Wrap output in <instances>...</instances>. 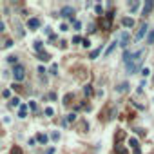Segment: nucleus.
Wrapping results in <instances>:
<instances>
[{"mask_svg":"<svg viewBox=\"0 0 154 154\" xmlns=\"http://www.w3.org/2000/svg\"><path fill=\"white\" fill-rule=\"evenodd\" d=\"M13 73H15V80H16V82H22V80H24V76H26V74H24V67H22V65H18V63L13 67Z\"/></svg>","mask_w":154,"mask_h":154,"instance_id":"nucleus-1","label":"nucleus"},{"mask_svg":"<svg viewBox=\"0 0 154 154\" xmlns=\"http://www.w3.org/2000/svg\"><path fill=\"white\" fill-rule=\"evenodd\" d=\"M4 96H6V98H11V91H9V89H6V91H4Z\"/></svg>","mask_w":154,"mask_h":154,"instance_id":"nucleus-30","label":"nucleus"},{"mask_svg":"<svg viewBox=\"0 0 154 154\" xmlns=\"http://www.w3.org/2000/svg\"><path fill=\"white\" fill-rule=\"evenodd\" d=\"M6 29V26H4V22H2V20H0V33H2V31Z\"/></svg>","mask_w":154,"mask_h":154,"instance_id":"nucleus-33","label":"nucleus"},{"mask_svg":"<svg viewBox=\"0 0 154 154\" xmlns=\"http://www.w3.org/2000/svg\"><path fill=\"white\" fill-rule=\"evenodd\" d=\"M33 47H34V51H36V53H42V51H44V42L36 40V42L33 44Z\"/></svg>","mask_w":154,"mask_h":154,"instance_id":"nucleus-9","label":"nucleus"},{"mask_svg":"<svg viewBox=\"0 0 154 154\" xmlns=\"http://www.w3.org/2000/svg\"><path fill=\"white\" fill-rule=\"evenodd\" d=\"M152 40H154V29H151L149 31V42L152 44Z\"/></svg>","mask_w":154,"mask_h":154,"instance_id":"nucleus-21","label":"nucleus"},{"mask_svg":"<svg viewBox=\"0 0 154 154\" xmlns=\"http://www.w3.org/2000/svg\"><path fill=\"white\" fill-rule=\"evenodd\" d=\"M122 24L125 26V27H132V26H134V18H131V16H125V18L122 20Z\"/></svg>","mask_w":154,"mask_h":154,"instance_id":"nucleus-7","label":"nucleus"},{"mask_svg":"<svg viewBox=\"0 0 154 154\" xmlns=\"http://www.w3.org/2000/svg\"><path fill=\"white\" fill-rule=\"evenodd\" d=\"M53 114H54L53 107H47V109H46V116H53Z\"/></svg>","mask_w":154,"mask_h":154,"instance_id":"nucleus-20","label":"nucleus"},{"mask_svg":"<svg viewBox=\"0 0 154 154\" xmlns=\"http://www.w3.org/2000/svg\"><path fill=\"white\" fill-rule=\"evenodd\" d=\"M38 141L40 143H47V136L46 134H38Z\"/></svg>","mask_w":154,"mask_h":154,"instance_id":"nucleus-17","label":"nucleus"},{"mask_svg":"<svg viewBox=\"0 0 154 154\" xmlns=\"http://www.w3.org/2000/svg\"><path fill=\"white\" fill-rule=\"evenodd\" d=\"M141 74H143V76H149V74H151V71L145 67V69H141Z\"/></svg>","mask_w":154,"mask_h":154,"instance_id":"nucleus-25","label":"nucleus"},{"mask_svg":"<svg viewBox=\"0 0 154 154\" xmlns=\"http://www.w3.org/2000/svg\"><path fill=\"white\" fill-rule=\"evenodd\" d=\"M100 53H102V47H98V49H94V51H92V53H91V58H92V60H94V58H98V54H100Z\"/></svg>","mask_w":154,"mask_h":154,"instance_id":"nucleus-14","label":"nucleus"},{"mask_svg":"<svg viewBox=\"0 0 154 154\" xmlns=\"http://www.w3.org/2000/svg\"><path fill=\"white\" fill-rule=\"evenodd\" d=\"M38 60H40V62H47V60H49V54H47L46 51L38 53Z\"/></svg>","mask_w":154,"mask_h":154,"instance_id":"nucleus-10","label":"nucleus"},{"mask_svg":"<svg viewBox=\"0 0 154 154\" xmlns=\"http://www.w3.org/2000/svg\"><path fill=\"white\" fill-rule=\"evenodd\" d=\"M27 109H29V105H20V109H18V116H20V118H26V116H27Z\"/></svg>","mask_w":154,"mask_h":154,"instance_id":"nucleus-8","label":"nucleus"},{"mask_svg":"<svg viewBox=\"0 0 154 154\" xmlns=\"http://www.w3.org/2000/svg\"><path fill=\"white\" fill-rule=\"evenodd\" d=\"M60 29H62V31H67V29H69V26H67V24H62Z\"/></svg>","mask_w":154,"mask_h":154,"instance_id":"nucleus-32","label":"nucleus"},{"mask_svg":"<svg viewBox=\"0 0 154 154\" xmlns=\"http://www.w3.org/2000/svg\"><path fill=\"white\" fill-rule=\"evenodd\" d=\"M56 71H58V65H56V63H53V67H51V73H53V74H56Z\"/></svg>","mask_w":154,"mask_h":154,"instance_id":"nucleus-24","label":"nucleus"},{"mask_svg":"<svg viewBox=\"0 0 154 154\" xmlns=\"http://www.w3.org/2000/svg\"><path fill=\"white\" fill-rule=\"evenodd\" d=\"M82 40H83V38H80V36H74V38H73V44H80Z\"/></svg>","mask_w":154,"mask_h":154,"instance_id":"nucleus-28","label":"nucleus"},{"mask_svg":"<svg viewBox=\"0 0 154 154\" xmlns=\"http://www.w3.org/2000/svg\"><path fill=\"white\" fill-rule=\"evenodd\" d=\"M7 62H9V63H15V65H16V56H9V58H7Z\"/></svg>","mask_w":154,"mask_h":154,"instance_id":"nucleus-26","label":"nucleus"},{"mask_svg":"<svg viewBox=\"0 0 154 154\" xmlns=\"http://www.w3.org/2000/svg\"><path fill=\"white\" fill-rule=\"evenodd\" d=\"M29 109L31 111H36V103L34 102H29Z\"/></svg>","mask_w":154,"mask_h":154,"instance_id":"nucleus-29","label":"nucleus"},{"mask_svg":"<svg viewBox=\"0 0 154 154\" xmlns=\"http://www.w3.org/2000/svg\"><path fill=\"white\" fill-rule=\"evenodd\" d=\"M118 91H120V92H127V91H129V83H127V82L120 83V85H118Z\"/></svg>","mask_w":154,"mask_h":154,"instance_id":"nucleus-11","label":"nucleus"},{"mask_svg":"<svg viewBox=\"0 0 154 154\" xmlns=\"http://www.w3.org/2000/svg\"><path fill=\"white\" fill-rule=\"evenodd\" d=\"M71 22H73V26H74V29H82V24H80V22H78V20H74V18H71Z\"/></svg>","mask_w":154,"mask_h":154,"instance_id":"nucleus-16","label":"nucleus"},{"mask_svg":"<svg viewBox=\"0 0 154 154\" xmlns=\"http://www.w3.org/2000/svg\"><path fill=\"white\" fill-rule=\"evenodd\" d=\"M74 120H76V114H74V112H71V114L67 116V122H74Z\"/></svg>","mask_w":154,"mask_h":154,"instance_id":"nucleus-19","label":"nucleus"},{"mask_svg":"<svg viewBox=\"0 0 154 154\" xmlns=\"http://www.w3.org/2000/svg\"><path fill=\"white\" fill-rule=\"evenodd\" d=\"M18 103H20V100H18V98H13V100H11V105H13V107H16Z\"/></svg>","mask_w":154,"mask_h":154,"instance_id":"nucleus-23","label":"nucleus"},{"mask_svg":"<svg viewBox=\"0 0 154 154\" xmlns=\"http://www.w3.org/2000/svg\"><path fill=\"white\" fill-rule=\"evenodd\" d=\"M116 44H118V42H112V44H111V46L107 47V49H105V54H111V53H112V51H114V47H116Z\"/></svg>","mask_w":154,"mask_h":154,"instance_id":"nucleus-13","label":"nucleus"},{"mask_svg":"<svg viewBox=\"0 0 154 154\" xmlns=\"http://www.w3.org/2000/svg\"><path fill=\"white\" fill-rule=\"evenodd\" d=\"M82 46H83V47H89V46H91V42H89L87 38H83V40H82Z\"/></svg>","mask_w":154,"mask_h":154,"instance_id":"nucleus-22","label":"nucleus"},{"mask_svg":"<svg viewBox=\"0 0 154 154\" xmlns=\"http://www.w3.org/2000/svg\"><path fill=\"white\" fill-rule=\"evenodd\" d=\"M129 6H131V11H132V13H136V11H138V7H140V2H136V0H132V2H131Z\"/></svg>","mask_w":154,"mask_h":154,"instance_id":"nucleus-12","label":"nucleus"},{"mask_svg":"<svg viewBox=\"0 0 154 154\" xmlns=\"http://www.w3.org/2000/svg\"><path fill=\"white\" fill-rule=\"evenodd\" d=\"M51 136H53V140H54V141H56V140L60 138V132H56V131H54V132H53V134H51Z\"/></svg>","mask_w":154,"mask_h":154,"instance_id":"nucleus-27","label":"nucleus"},{"mask_svg":"<svg viewBox=\"0 0 154 154\" xmlns=\"http://www.w3.org/2000/svg\"><path fill=\"white\" fill-rule=\"evenodd\" d=\"M152 9H154V0H147L145 2V7H143V16H149Z\"/></svg>","mask_w":154,"mask_h":154,"instance_id":"nucleus-3","label":"nucleus"},{"mask_svg":"<svg viewBox=\"0 0 154 154\" xmlns=\"http://www.w3.org/2000/svg\"><path fill=\"white\" fill-rule=\"evenodd\" d=\"M27 27L36 31L38 27H40V20H38V18H29V20H27Z\"/></svg>","mask_w":154,"mask_h":154,"instance_id":"nucleus-5","label":"nucleus"},{"mask_svg":"<svg viewBox=\"0 0 154 154\" xmlns=\"http://www.w3.org/2000/svg\"><path fill=\"white\" fill-rule=\"evenodd\" d=\"M129 145H131V147H134V149H140V147H138V140H136V138H131V140H129Z\"/></svg>","mask_w":154,"mask_h":154,"instance_id":"nucleus-15","label":"nucleus"},{"mask_svg":"<svg viewBox=\"0 0 154 154\" xmlns=\"http://www.w3.org/2000/svg\"><path fill=\"white\" fill-rule=\"evenodd\" d=\"M47 154H54V149H49V151H47Z\"/></svg>","mask_w":154,"mask_h":154,"instance_id":"nucleus-34","label":"nucleus"},{"mask_svg":"<svg viewBox=\"0 0 154 154\" xmlns=\"http://www.w3.org/2000/svg\"><path fill=\"white\" fill-rule=\"evenodd\" d=\"M11 154H22V149L20 147H13L11 149Z\"/></svg>","mask_w":154,"mask_h":154,"instance_id":"nucleus-18","label":"nucleus"},{"mask_svg":"<svg viewBox=\"0 0 154 154\" xmlns=\"http://www.w3.org/2000/svg\"><path fill=\"white\" fill-rule=\"evenodd\" d=\"M120 46L122 47L129 46V33H122V36H120Z\"/></svg>","mask_w":154,"mask_h":154,"instance_id":"nucleus-6","label":"nucleus"},{"mask_svg":"<svg viewBox=\"0 0 154 154\" xmlns=\"http://www.w3.org/2000/svg\"><path fill=\"white\" fill-rule=\"evenodd\" d=\"M149 31V26L143 22V24H140V29H138V33H136V40H141L143 36H145V33Z\"/></svg>","mask_w":154,"mask_h":154,"instance_id":"nucleus-2","label":"nucleus"},{"mask_svg":"<svg viewBox=\"0 0 154 154\" xmlns=\"http://www.w3.org/2000/svg\"><path fill=\"white\" fill-rule=\"evenodd\" d=\"M94 9H96V13H98V15H102V6H100V4H98Z\"/></svg>","mask_w":154,"mask_h":154,"instance_id":"nucleus-31","label":"nucleus"},{"mask_svg":"<svg viewBox=\"0 0 154 154\" xmlns=\"http://www.w3.org/2000/svg\"><path fill=\"white\" fill-rule=\"evenodd\" d=\"M62 16H67V18H74V9H73V7H69V6H65V7L62 9Z\"/></svg>","mask_w":154,"mask_h":154,"instance_id":"nucleus-4","label":"nucleus"}]
</instances>
